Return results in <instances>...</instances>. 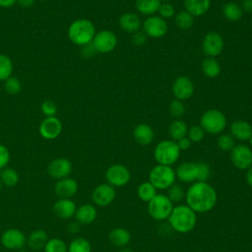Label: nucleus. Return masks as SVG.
<instances>
[{
	"instance_id": "1",
	"label": "nucleus",
	"mask_w": 252,
	"mask_h": 252,
	"mask_svg": "<svg viewBox=\"0 0 252 252\" xmlns=\"http://www.w3.org/2000/svg\"><path fill=\"white\" fill-rule=\"evenodd\" d=\"M217 192L207 182H194L186 192L187 206L195 213L211 211L217 203Z\"/></svg>"
},
{
	"instance_id": "2",
	"label": "nucleus",
	"mask_w": 252,
	"mask_h": 252,
	"mask_svg": "<svg viewBox=\"0 0 252 252\" xmlns=\"http://www.w3.org/2000/svg\"><path fill=\"white\" fill-rule=\"evenodd\" d=\"M95 27L88 19H77L68 28V38L76 45L84 46L91 43L95 35Z\"/></svg>"
},
{
	"instance_id": "3",
	"label": "nucleus",
	"mask_w": 252,
	"mask_h": 252,
	"mask_svg": "<svg viewBox=\"0 0 252 252\" xmlns=\"http://www.w3.org/2000/svg\"><path fill=\"white\" fill-rule=\"evenodd\" d=\"M168 221L174 230L180 233H187L195 227L197 216L188 206L179 205L172 209L168 217Z\"/></svg>"
},
{
	"instance_id": "4",
	"label": "nucleus",
	"mask_w": 252,
	"mask_h": 252,
	"mask_svg": "<svg viewBox=\"0 0 252 252\" xmlns=\"http://www.w3.org/2000/svg\"><path fill=\"white\" fill-rule=\"evenodd\" d=\"M180 156V150L177 143L172 140H163L159 142L154 151L155 159L158 164L171 165Z\"/></svg>"
},
{
	"instance_id": "5",
	"label": "nucleus",
	"mask_w": 252,
	"mask_h": 252,
	"mask_svg": "<svg viewBox=\"0 0 252 252\" xmlns=\"http://www.w3.org/2000/svg\"><path fill=\"white\" fill-rule=\"evenodd\" d=\"M200 126L210 134H220L226 127V117L219 109H208L200 118Z\"/></svg>"
},
{
	"instance_id": "6",
	"label": "nucleus",
	"mask_w": 252,
	"mask_h": 252,
	"mask_svg": "<svg viewBox=\"0 0 252 252\" xmlns=\"http://www.w3.org/2000/svg\"><path fill=\"white\" fill-rule=\"evenodd\" d=\"M175 171L170 165L158 164L152 168L149 174L150 182L157 189H168L175 181Z\"/></svg>"
},
{
	"instance_id": "7",
	"label": "nucleus",
	"mask_w": 252,
	"mask_h": 252,
	"mask_svg": "<svg viewBox=\"0 0 252 252\" xmlns=\"http://www.w3.org/2000/svg\"><path fill=\"white\" fill-rule=\"evenodd\" d=\"M173 209L172 202L165 195L157 194L148 205V211L150 216L157 220H162L168 219Z\"/></svg>"
},
{
	"instance_id": "8",
	"label": "nucleus",
	"mask_w": 252,
	"mask_h": 252,
	"mask_svg": "<svg viewBox=\"0 0 252 252\" xmlns=\"http://www.w3.org/2000/svg\"><path fill=\"white\" fill-rule=\"evenodd\" d=\"M143 32L147 36L159 38L167 32V23L159 16H149L142 24Z\"/></svg>"
},
{
	"instance_id": "9",
	"label": "nucleus",
	"mask_w": 252,
	"mask_h": 252,
	"mask_svg": "<svg viewBox=\"0 0 252 252\" xmlns=\"http://www.w3.org/2000/svg\"><path fill=\"white\" fill-rule=\"evenodd\" d=\"M230 158L238 169H248L252 166V150L244 144L235 145L230 151Z\"/></svg>"
},
{
	"instance_id": "10",
	"label": "nucleus",
	"mask_w": 252,
	"mask_h": 252,
	"mask_svg": "<svg viewBox=\"0 0 252 252\" xmlns=\"http://www.w3.org/2000/svg\"><path fill=\"white\" fill-rule=\"evenodd\" d=\"M92 42L96 52L109 53L116 47L117 37L113 32L103 30L95 33Z\"/></svg>"
},
{
	"instance_id": "11",
	"label": "nucleus",
	"mask_w": 252,
	"mask_h": 252,
	"mask_svg": "<svg viewBox=\"0 0 252 252\" xmlns=\"http://www.w3.org/2000/svg\"><path fill=\"white\" fill-rule=\"evenodd\" d=\"M105 178L113 187H120L126 185L131 178L129 169L122 164H112L105 172Z\"/></svg>"
},
{
	"instance_id": "12",
	"label": "nucleus",
	"mask_w": 252,
	"mask_h": 252,
	"mask_svg": "<svg viewBox=\"0 0 252 252\" xmlns=\"http://www.w3.org/2000/svg\"><path fill=\"white\" fill-rule=\"evenodd\" d=\"M0 241L6 249L19 250L27 243V236L18 228H8L2 233Z\"/></svg>"
},
{
	"instance_id": "13",
	"label": "nucleus",
	"mask_w": 252,
	"mask_h": 252,
	"mask_svg": "<svg viewBox=\"0 0 252 252\" xmlns=\"http://www.w3.org/2000/svg\"><path fill=\"white\" fill-rule=\"evenodd\" d=\"M224 41L222 36L217 32H208L203 39L202 48L208 57H216L220 55L223 49Z\"/></svg>"
},
{
	"instance_id": "14",
	"label": "nucleus",
	"mask_w": 252,
	"mask_h": 252,
	"mask_svg": "<svg viewBox=\"0 0 252 252\" xmlns=\"http://www.w3.org/2000/svg\"><path fill=\"white\" fill-rule=\"evenodd\" d=\"M72 162L66 158H56L47 165V173L50 177L59 180L69 177L72 172Z\"/></svg>"
},
{
	"instance_id": "15",
	"label": "nucleus",
	"mask_w": 252,
	"mask_h": 252,
	"mask_svg": "<svg viewBox=\"0 0 252 252\" xmlns=\"http://www.w3.org/2000/svg\"><path fill=\"white\" fill-rule=\"evenodd\" d=\"M63 125L60 119L56 116L45 117L39 124V134L43 139L54 140L62 132Z\"/></svg>"
},
{
	"instance_id": "16",
	"label": "nucleus",
	"mask_w": 252,
	"mask_h": 252,
	"mask_svg": "<svg viewBox=\"0 0 252 252\" xmlns=\"http://www.w3.org/2000/svg\"><path fill=\"white\" fill-rule=\"evenodd\" d=\"M116 191L113 186L108 183L97 185L92 194L93 202L98 207H106L110 205L115 199Z\"/></svg>"
},
{
	"instance_id": "17",
	"label": "nucleus",
	"mask_w": 252,
	"mask_h": 252,
	"mask_svg": "<svg viewBox=\"0 0 252 252\" xmlns=\"http://www.w3.org/2000/svg\"><path fill=\"white\" fill-rule=\"evenodd\" d=\"M194 85L186 76L177 77L172 84V94L176 99L186 100L193 95Z\"/></svg>"
},
{
	"instance_id": "18",
	"label": "nucleus",
	"mask_w": 252,
	"mask_h": 252,
	"mask_svg": "<svg viewBox=\"0 0 252 252\" xmlns=\"http://www.w3.org/2000/svg\"><path fill=\"white\" fill-rule=\"evenodd\" d=\"M54 192L58 198L71 199L78 192V183L72 177H65L56 181Z\"/></svg>"
},
{
	"instance_id": "19",
	"label": "nucleus",
	"mask_w": 252,
	"mask_h": 252,
	"mask_svg": "<svg viewBox=\"0 0 252 252\" xmlns=\"http://www.w3.org/2000/svg\"><path fill=\"white\" fill-rule=\"evenodd\" d=\"M77 207L75 202L72 199H61L58 200L53 204L52 212L53 214L61 219V220H69L75 216Z\"/></svg>"
},
{
	"instance_id": "20",
	"label": "nucleus",
	"mask_w": 252,
	"mask_h": 252,
	"mask_svg": "<svg viewBox=\"0 0 252 252\" xmlns=\"http://www.w3.org/2000/svg\"><path fill=\"white\" fill-rule=\"evenodd\" d=\"M118 24L121 30L128 33H134L140 31L142 27V23L139 16L132 12L123 13L118 20Z\"/></svg>"
},
{
	"instance_id": "21",
	"label": "nucleus",
	"mask_w": 252,
	"mask_h": 252,
	"mask_svg": "<svg viewBox=\"0 0 252 252\" xmlns=\"http://www.w3.org/2000/svg\"><path fill=\"white\" fill-rule=\"evenodd\" d=\"M175 175L180 181L186 182V183H190L197 180V175H198L197 163L191 162V161L182 162L177 166Z\"/></svg>"
},
{
	"instance_id": "22",
	"label": "nucleus",
	"mask_w": 252,
	"mask_h": 252,
	"mask_svg": "<svg viewBox=\"0 0 252 252\" xmlns=\"http://www.w3.org/2000/svg\"><path fill=\"white\" fill-rule=\"evenodd\" d=\"M230 135L239 141H248L252 135V126L245 120H235L230 125Z\"/></svg>"
},
{
	"instance_id": "23",
	"label": "nucleus",
	"mask_w": 252,
	"mask_h": 252,
	"mask_svg": "<svg viewBox=\"0 0 252 252\" xmlns=\"http://www.w3.org/2000/svg\"><path fill=\"white\" fill-rule=\"evenodd\" d=\"M97 212L94 205L83 204L77 208L75 213V219L80 224H90L96 219Z\"/></svg>"
},
{
	"instance_id": "24",
	"label": "nucleus",
	"mask_w": 252,
	"mask_h": 252,
	"mask_svg": "<svg viewBox=\"0 0 252 252\" xmlns=\"http://www.w3.org/2000/svg\"><path fill=\"white\" fill-rule=\"evenodd\" d=\"M133 136L138 144L142 146H148L154 141L155 132L150 125L142 123L134 128Z\"/></svg>"
},
{
	"instance_id": "25",
	"label": "nucleus",
	"mask_w": 252,
	"mask_h": 252,
	"mask_svg": "<svg viewBox=\"0 0 252 252\" xmlns=\"http://www.w3.org/2000/svg\"><path fill=\"white\" fill-rule=\"evenodd\" d=\"M184 7L193 17L203 16L209 11L211 0H184Z\"/></svg>"
},
{
	"instance_id": "26",
	"label": "nucleus",
	"mask_w": 252,
	"mask_h": 252,
	"mask_svg": "<svg viewBox=\"0 0 252 252\" xmlns=\"http://www.w3.org/2000/svg\"><path fill=\"white\" fill-rule=\"evenodd\" d=\"M49 239L47 232L44 229H34L27 237V244L32 250H38L44 247Z\"/></svg>"
},
{
	"instance_id": "27",
	"label": "nucleus",
	"mask_w": 252,
	"mask_h": 252,
	"mask_svg": "<svg viewBox=\"0 0 252 252\" xmlns=\"http://www.w3.org/2000/svg\"><path fill=\"white\" fill-rule=\"evenodd\" d=\"M221 12L223 17L229 22H237L243 15V11L240 5L235 2H226L223 4Z\"/></svg>"
},
{
	"instance_id": "28",
	"label": "nucleus",
	"mask_w": 252,
	"mask_h": 252,
	"mask_svg": "<svg viewBox=\"0 0 252 252\" xmlns=\"http://www.w3.org/2000/svg\"><path fill=\"white\" fill-rule=\"evenodd\" d=\"M131 239L130 232L122 227H116L113 228L109 233V240L110 242L117 247L125 246L129 243Z\"/></svg>"
},
{
	"instance_id": "29",
	"label": "nucleus",
	"mask_w": 252,
	"mask_h": 252,
	"mask_svg": "<svg viewBox=\"0 0 252 252\" xmlns=\"http://www.w3.org/2000/svg\"><path fill=\"white\" fill-rule=\"evenodd\" d=\"M161 0H136V9L143 15L153 16L158 13Z\"/></svg>"
},
{
	"instance_id": "30",
	"label": "nucleus",
	"mask_w": 252,
	"mask_h": 252,
	"mask_svg": "<svg viewBox=\"0 0 252 252\" xmlns=\"http://www.w3.org/2000/svg\"><path fill=\"white\" fill-rule=\"evenodd\" d=\"M204 75L208 78H216L220 73V64L214 57H207L202 61L201 64Z\"/></svg>"
},
{
	"instance_id": "31",
	"label": "nucleus",
	"mask_w": 252,
	"mask_h": 252,
	"mask_svg": "<svg viewBox=\"0 0 252 252\" xmlns=\"http://www.w3.org/2000/svg\"><path fill=\"white\" fill-rule=\"evenodd\" d=\"M187 132H188V127H187L186 123L179 119L172 121L168 128V134H169L171 140L175 141V142L186 137Z\"/></svg>"
},
{
	"instance_id": "32",
	"label": "nucleus",
	"mask_w": 252,
	"mask_h": 252,
	"mask_svg": "<svg viewBox=\"0 0 252 252\" xmlns=\"http://www.w3.org/2000/svg\"><path fill=\"white\" fill-rule=\"evenodd\" d=\"M19 173L16 169L6 166L0 170V180L7 187H14L19 182Z\"/></svg>"
},
{
	"instance_id": "33",
	"label": "nucleus",
	"mask_w": 252,
	"mask_h": 252,
	"mask_svg": "<svg viewBox=\"0 0 252 252\" xmlns=\"http://www.w3.org/2000/svg\"><path fill=\"white\" fill-rule=\"evenodd\" d=\"M67 252H92V246L87 238L79 236L69 243Z\"/></svg>"
},
{
	"instance_id": "34",
	"label": "nucleus",
	"mask_w": 252,
	"mask_h": 252,
	"mask_svg": "<svg viewBox=\"0 0 252 252\" xmlns=\"http://www.w3.org/2000/svg\"><path fill=\"white\" fill-rule=\"evenodd\" d=\"M175 25L180 29V30H189L193 24H194V17L188 13L186 10L179 11L175 17H174Z\"/></svg>"
},
{
	"instance_id": "35",
	"label": "nucleus",
	"mask_w": 252,
	"mask_h": 252,
	"mask_svg": "<svg viewBox=\"0 0 252 252\" xmlns=\"http://www.w3.org/2000/svg\"><path fill=\"white\" fill-rule=\"evenodd\" d=\"M138 197L144 202H150L157 195V188L149 181L140 184L137 190Z\"/></svg>"
},
{
	"instance_id": "36",
	"label": "nucleus",
	"mask_w": 252,
	"mask_h": 252,
	"mask_svg": "<svg viewBox=\"0 0 252 252\" xmlns=\"http://www.w3.org/2000/svg\"><path fill=\"white\" fill-rule=\"evenodd\" d=\"M14 66L11 58L6 54H0V81H6L13 74Z\"/></svg>"
},
{
	"instance_id": "37",
	"label": "nucleus",
	"mask_w": 252,
	"mask_h": 252,
	"mask_svg": "<svg viewBox=\"0 0 252 252\" xmlns=\"http://www.w3.org/2000/svg\"><path fill=\"white\" fill-rule=\"evenodd\" d=\"M44 252H67L68 245L65 241L58 237L49 238L43 247Z\"/></svg>"
},
{
	"instance_id": "38",
	"label": "nucleus",
	"mask_w": 252,
	"mask_h": 252,
	"mask_svg": "<svg viewBox=\"0 0 252 252\" xmlns=\"http://www.w3.org/2000/svg\"><path fill=\"white\" fill-rule=\"evenodd\" d=\"M4 89L9 94H18L22 90V83L17 77L11 76L4 81Z\"/></svg>"
},
{
	"instance_id": "39",
	"label": "nucleus",
	"mask_w": 252,
	"mask_h": 252,
	"mask_svg": "<svg viewBox=\"0 0 252 252\" xmlns=\"http://www.w3.org/2000/svg\"><path fill=\"white\" fill-rule=\"evenodd\" d=\"M167 197L169 200L173 202H179L183 199L184 197V190L183 187L179 184L173 183L167 190Z\"/></svg>"
},
{
	"instance_id": "40",
	"label": "nucleus",
	"mask_w": 252,
	"mask_h": 252,
	"mask_svg": "<svg viewBox=\"0 0 252 252\" xmlns=\"http://www.w3.org/2000/svg\"><path fill=\"white\" fill-rule=\"evenodd\" d=\"M217 144L219 148L222 151L228 152L233 149L234 145V139L230 134H221L217 141Z\"/></svg>"
},
{
	"instance_id": "41",
	"label": "nucleus",
	"mask_w": 252,
	"mask_h": 252,
	"mask_svg": "<svg viewBox=\"0 0 252 252\" xmlns=\"http://www.w3.org/2000/svg\"><path fill=\"white\" fill-rule=\"evenodd\" d=\"M185 112V106L182 102V100L179 99H173L171 100L170 104H169V113L172 117L174 118H179L181 117Z\"/></svg>"
},
{
	"instance_id": "42",
	"label": "nucleus",
	"mask_w": 252,
	"mask_h": 252,
	"mask_svg": "<svg viewBox=\"0 0 252 252\" xmlns=\"http://www.w3.org/2000/svg\"><path fill=\"white\" fill-rule=\"evenodd\" d=\"M187 135H188V138L191 142L198 143V142L203 140V138L205 136V131L200 125H194L192 127L188 128Z\"/></svg>"
},
{
	"instance_id": "43",
	"label": "nucleus",
	"mask_w": 252,
	"mask_h": 252,
	"mask_svg": "<svg viewBox=\"0 0 252 252\" xmlns=\"http://www.w3.org/2000/svg\"><path fill=\"white\" fill-rule=\"evenodd\" d=\"M41 112L43 113V115L45 117H49V116H55L56 112H57V105L56 103L51 100V99H45L40 106Z\"/></svg>"
},
{
	"instance_id": "44",
	"label": "nucleus",
	"mask_w": 252,
	"mask_h": 252,
	"mask_svg": "<svg viewBox=\"0 0 252 252\" xmlns=\"http://www.w3.org/2000/svg\"><path fill=\"white\" fill-rule=\"evenodd\" d=\"M197 166H198V175H197V180L198 181H203V182H206L210 175H211V169H210V166L208 163L206 162H198L197 163Z\"/></svg>"
},
{
	"instance_id": "45",
	"label": "nucleus",
	"mask_w": 252,
	"mask_h": 252,
	"mask_svg": "<svg viewBox=\"0 0 252 252\" xmlns=\"http://www.w3.org/2000/svg\"><path fill=\"white\" fill-rule=\"evenodd\" d=\"M158 13L159 14V17H161L162 19L165 20V19L172 18L175 14V10H174V7L170 3L164 2V3L160 4Z\"/></svg>"
},
{
	"instance_id": "46",
	"label": "nucleus",
	"mask_w": 252,
	"mask_h": 252,
	"mask_svg": "<svg viewBox=\"0 0 252 252\" xmlns=\"http://www.w3.org/2000/svg\"><path fill=\"white\" fill-rule=\"evenodd\" d=\"M9 161H10V152L6 146L0 144V170L8 166Z\"/></svg>"
},
{
	"instance_id": "47",
	"label": "nucleus",
	"mask_w": 252,
	"mask_h": 252,
	"mask_svg": "<svg viewBox=\"0 0 252 252\" xmlns=\"http://www.w3.org/2000/svg\"><path fill=\"white\" fill-rule=\"evenodd\" d=\"M147 40V35L143 31H138L136 32L133 33L132 36V42L137 45V46H141L143 45Z\"/></svg>"
},
{
	"instance_id": "48",
	"label": "nucleus",
	"mask_w": 252,
	"mask_h": 252,
	"mask_svg": "<svg viewBox=\"0 0 252 252\" xmlns=\"http://www.w3.org/2000/svg\"><path fill=\"white\" fill-rule=\"evenodd\" d=\"M176 143H177V146H178L180 151H185V150H188L191 147L192 142L189 140L188 137H184V138L178 140Z\"/></svg>"
},
{
	"instance_id": "49",
	"label": "nucleus",
	"mask_w": 252,
	"mask_h": 252,
	"mask_svg": "<svg viewBox=\"0 0 252 252\" xmlns=\"http://www.w3.org/2000/svg\"><path fill=\"white\" fill-rule=\"evenodd\" d=\"M82 47H83V50H82V51H83V54H84L85 57L93 56V55L96 52V50H95V48H94L93 42H91V43H89V44H87V45H84V46H82Z\"/></svg>"
},
{
	"instance_id": "50",
	"label": "nucleus",
	"mask_w": 252,
	"mask_h": 252,
	"mask_svg": "<svg viewBox=\"0 0 252 252\" xmlns=\"http://www.w3.org/2000/svg\"><path fill=\"white\" fill-rule=\"evenodd\" d=\"M240 7L243 12L252 14V0H242Z\"/></svg>"
},
{
	"instance_id": "51",
	"label": "nucleus",
	"mask_w": 252,
	"mask_h": 252,
	"mask_svg": "<svg viewBox=\"0 0 252 252\" xmlns=\"http://www.w3.org/2000/svg\"><path fill=\"white\" fill-rule=\"evenodd\" d=\"M67 230L69 233H72V234L77 233L80 230V223L77 220L69 222V224L67 226Z\"/></svg>"
},
{
	"instance_id": "52",
	"label": "nucleus",
	"mask_w": 252,
	"mask_h": 252,
	"mask_svg": "<svg viewBox=\"0 0 252 252\" xmlns=\"http://www.w3.org/2000/svg\"><path fill=\"white\" fill-rule=\"evenodd\" d=\"M35 0H17V4L22 8H30L33 6Z\"/></svg>"
},
{
	"instance_id": "53",
	"label": "nucleus",
	"mask_w": 252,
	"mask_h": 252,
	"mask_svg": "<svg viewBox=\"0 0 252 252\" xmlns=\"http://www.w3.org/2000/svg\"><path fill=\"white\" fill-rule=\"evenodd\" d=\"M17 4V0H0V7L2 8H11Z\"/></svg>"
},
{
	"instance_id": "54",
	"label": "nucleus",
	"mask_w": 252,
	"mask_h": 252,
	"mask_svg": "<svg viewBox=\"0 0 252 252\" xmlns=\"http://www.w3.org/2000/svg\"><path fill=\"white\" fill-rule=\"evenodd\" d=\"M246 180H247V183L252 187V166L247 169V172H246Z\"/></svg>"
},
{
	"instance_id": "55",
	"label": "nucleus",
	"mask_w": 252,
	"mask_h": 252,
	"mask_svg": "<svg viewBox=\"0 0 252 252\" xmlns=\"http://www.w3.org/2000/svg\"><path fill=\"white\" fill-rule=\"evenodd\" d=\"M120 252H134V251L132 249H130V248H124Z\"/></svg>"
},
{
	"instance_id": "56",
	"label": "nucleus",
	"mask_w": 252,
	"mask_h": 252,
	"mask_svg": "<svg viewBox=\"0 0 252 252\" xmlns=\"http://www.w3.org/2000/svg\"><path fill=\"white\" fill-rule=\"evenodd\" d=\"M248 141H249V143H250V145H251V147H252V135H251V137H250V139H249Z\"/></svg>"
},
{
	"instance_id": "57",
	"label": "nucleus",
	"mask_w": 252,
	"mask_h": 252,
	"mask_svg": "<svg viewBox=\"0 0 252 252\" xmlns=\"http://www.w3.org/2000/svg\"><path fill=\"white\" fill-rule=\"evenodd\" d=\"M2 185H3V184H2V182H1V180H0V191H1V189H2Z\"/></svg>"
},
{
	"instance_id": "58",
	"label": "nucleus",
	"mask_w": 252,
	"mask_h": 252,
	"mask_svg": "<svg viewBox=\"0 0 252 252\" xmlns=\"http://www.w3.org/2000/svg\"><path fill=\"white\" fill-rule=\"evenodd\" d=\"M164 2H167V1H170V0H163Z\"/></svg>"
},
{
	"instance_id": "59",
	"label": "nucleus",
	"mask_w": 252,
	"mask_h": 252,
	"mask_svg": "<svg viewBox=\"0 0 252 252\" xmlns=\"http://www.w3.org/2000/svg\"><path fill=\"white\" fill-rule=\"evenodd\" d=\"M39 1H46V0H39Z\"/></svg>"
},
{
	"instance_id": "60",
	"label": "nucleus",
	"mask_w": 252,
	"mask_h": 252,
	"mask_svg": "<svg viewBox=\"0 0 252 252\" xmlns=\"http://www.w3.org/2000/svg\"><path fill=\"white\" fill-rule=\"evenodd\" d=\"M251 26H252V20H251Z\"/></svg>"
}]
</instances>
